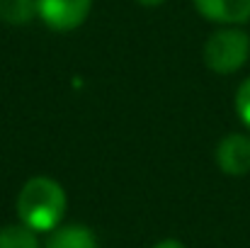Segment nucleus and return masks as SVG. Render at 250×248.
<instances>
[{
    "mask_svg": "<svg viewBox=\"0 0 250 248\" xmlns=\"http://www.w3.org/2000/svg\"><path fill=\"white\" fill-rule=\"evenodd\" d=\"M68 209L66 187L51 175H34L29 178L15 200L17 222L27 224L37 234H51L63 224Z\"/></svg>",
    "mask_w": 250,
    "mask_h": 248,
    "instance_id": "1",
    "label": "nucleus"
},
{
    "mask_svg": "<svg viewBox=\"0 0 250 248\" xmlns=\"http://www.w3.org/2000/svg\"><path fill=\"white\" fill-rule=\"evenodd\" d=\"M204 66L216 76H233L250 61V34L246 27H216L202 46Z\"/></svg>",
    "mask_w": 250,
    "mask_h": 248,
    "instance_id": "2",
    "label": "nucleus"
},
{
    "mask_svg": "<svg viewBox=\"0 0 250 248\" xmlns=\"http://www.w3.org/2000/svg\"><path fill=\"white\" fill-rule=\"evenodd\" d=\"M95 0H37V20L56 34H71L81 29Z\"/></svg>",
    "mask_w": 250,
    "mask_h": 248,
    "instance_id": "3",
    "label": "nucleus"
},
{
    "mask_svg": "<svg viewBox=\"0 0 250 248\" xmlns=\"http://www.w3.org/2000/svg\"><path fill=\"white\" fill-rule=\"evenodd\" d=\"M214 161L229 178H243L250 173V134L231 132L219 139L214 149Z\"/></svg>",
    "mask_w": 250,
    "mask_h": 248,
    "instance_id": "4",
    "label": "nucleus"
},
{
    "mask_svg": "<svg viewBox=\"0 0 250 248\" xmlns=\"http://www.w3.org/2000/svg\"><path fill=\"white\" fill-rule=\"evenodd\" d=\"M192 7L216 27H246L250 22V0H192Z\"/></svg>",
    "mask_w": 250,
    "mask_h": 248,
    "instance_id": "5",
    "label": "nucleus"
},
{
    "mask_svg": "<svg viewBox=\"0 0 250 248\" xmlns=\"http://www.w3.org/2000/svg\"><path fill=\"white\" fill-rule=\"evenodd\" d=\"M44 248H100V241L87 224H61L46 234Z\"/></svg>",
    "mask_w": 250,
    "mask_h": 248,
    "instance_id": "6",
    "label": "nucleus"
},
{
    "mask_svg": "<svg viewBox=\"0 0 250 248\" xmlns=\"http://www.w3.org/2000/svg\"><path fill=\"white\" fill-rule=\"evenodd\" d=\"M42 234L29 229L22 222H10L0 226V248H44Z\"/></svg>",
    "mask_w": 250,
    "mask_h": 248,
    "instance_id": "7",
    "label": "nucleus"
},
{
    "mask_svg": "<svg viewBox=\"0 0 250 248\" xmlns=\"http://www.w3.org/2000/svg\"><path fill=\"white\" fill-rule=\"evenodd\" d=\"M37 20V0H0V22L7 27H27Z\"/></svg>",
    "mask_w": 250,
    "mask_h": 248,
    "instance_id": "8",
    "label": "nucleus"
},
{
    "mask_svg": "<svg viewBox=\"0 0 250 248\" xmlns=\"http://www.w3.org/2000/svg\"><path fill=\"white\" fill-rule=\"evenodd\" d=\"M233 107H236V114L241 119V124L250 132V76L243 78L238 90H236V97H233Z\"/></svg>",
    "mask_w": 250,
    "mask_h": 248,
    "instance_id": "9",
    "label": "nucleus"
},
{
    "mask_svg": "<svg viewBox=\"0 0 250 248\" xmlns=\"http://www.w3.org/2000/svg\"><path fill=\"white\" fill-rule=\"evenodd\" d=\"M151 248H187V244L180 241V239H161L158 244H153Z\"/></svg>",
    "mask_w": 250,
    "mask_h": 248,
    "instance_id": "10",
    "label": "nucleus"
},
{
    "mask_svg": "<svg viewBox=\"0 0 250 248\" xmlns=\"http://www.w3.org/2000/svg\"><path fill=\"white\" fill-rule=\"evenodd\" d=\"M136 5H141V7H148V10H153V7H161V5H166L167 0H134Z\"/></svg>",
    "mask_w": 250,
    "mask_h": 248,
    "instance_id": "11",
    "label": "nucleus"
}]
</instances>
